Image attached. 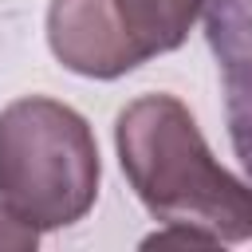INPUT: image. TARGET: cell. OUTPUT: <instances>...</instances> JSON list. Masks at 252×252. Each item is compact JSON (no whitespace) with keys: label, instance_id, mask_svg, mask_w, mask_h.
Segmentation results:
<instances>
[{"label":"cell","instance_id":"1","mask_svg":"<svg viewBox=\"0 0 252 252\" xmlns=\"http://www.w3.org/2000/svg\"><path fill=\"white\" fill-rule=\"evenodd\" d=\"M122 173L150 217L201 224L224 244L252 240V185L232 177L173 94H142L114 122Z\"/></svg>","mask_w":252,"mask_h":252},{"label":"cell","instance_id":"7","mask_svg":"<svg viewBox=\"0 0 252 252\" xmlns=\"http://www.w3.org/2000/svg\"><path fill=\"white\" fill-rule=\"evenodd\" d=\"M39 244V228L24 224L8 205H0V252H28Z\"/></svg>","mask_w":252,"mask_h":252},{"label":"cell","instance_id":"2","mask_svg":"<svg viewBox=\"0 0 252 252\" xmlns=\"http://www.w3.org/2000/svg\"><path fill=\"white\" fill-rule=\"evenodd\" d=\"M98 146L79 110L28 94L0 110V205L47 232L83 220L98 197Z\"/></svg>","mask_w":252,"mask_h":252},{"label":"cell","instance_id":"3","mask_svg":"<svg viewBox=\"0 0 252 252\" xmlns=\"http://www.w3.org/2000/svg\"><path fill=\"white\" fill-rule=\"evenodd\" d=\"M47 43L67 71L87 79H118L146 63L130 43L114 0H51Z\"/></svg>","mask_w":252,"mask_h":252},{"label":"cell","instance_id":"4","mask_svg":"<svg viewBox=\"0 0 252 252\" xmlns=\"http://www.w3.org/2000/svg\"><path fill=\"white\" fill-rule=\"evenodd\" d=\"M209 43L228 87V126L244 169L252 173V0L209 4Z\"/></svg>","mask_w":252,"mask_h":252},{"label":"cell","instance_id":"5","mask_svg":"<svg viewBox=\"0 0 252 252\" xmlns=\"http://www.w3.org/2000/svg\"><path fill=\"white\" fill-rule=\"evenodd\" d=\"M209 0H114L118 20L142 59L165 55L185 43Z\"/></svg>","mask_w":252,"mask_h":252},{"label":"cell","instance_id":"6","mask_svg":"<svg viewBox=\"0 0 252 252\" xmlns=\"http://www.w3.org/2000/svg\"><path fill=\"white\" fill-rule=\"evenodd\" d=\"M185 244H197V248H217V244H224L217 232H209V228H201V224H185V220H177V224H169L165 232H154L150 240H146V248H185Z\"/></svg>","mask_w":252,"mask_h":252}]
</instances>
